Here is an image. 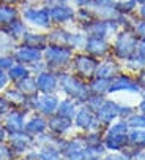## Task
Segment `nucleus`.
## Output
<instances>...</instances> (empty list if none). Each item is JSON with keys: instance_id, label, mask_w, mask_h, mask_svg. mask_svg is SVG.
<instances>
[{"instance_id": "7c9ffc66", "label": "nucleus", "mask_w": 145, "mask_h": 160, "mask_svg": "<svg viewBox=\"0 0 145 160\" xmlns=\"http://www.w3.org/2000/svg\"><path fill=\"white\" fill-rule=\"evenodd\" d=\"M14 86H16L26 97H33V95L40 94V92H38V86H36L35 75H30V76H27V78H24L22 81L16 82Z\"/></svg>"}, {"instance_id": "3c124183", "label": "nucleus", "mask_w": 145, "mask_h": 160, "mask_svg": "<svg viewBox=\"0 0 145 160\" xmlns=\"http://www.w3.org/2000/svg\"><path fill=\"white\" fill-rule=\"evenodd\" d=\"M114 3H115V0H95L91 5H95V7H112Z\"/></svg>"}, {"instance_id": "79ce46f5", "label": "nucleus", "mask_w": 145, "mask_h": 160, "mask_svg": "<svg viewBox=\"0 0 145 160\" xmlns=\"http://www.w3.org/2000/svg\"><path fill=\"white\" fill-rule=\"evenodd\" d=\"M14 154L8 143H0V160H14Z\"/></svg>"}, {"instance_id": "4c0bfd02", "label": "nucleus", "mask_w": 145, "mask_h": 160, "mask_svg": "<svg viewBox=\"0 0 145 160\" xmlns=\"http://www.w3.org/2000/svg\"><path fill=\"white\" fill-rule=\"evenodd\" d=\"M104 98H106V95H95V94H90V97L87 98V102H85V105L91 109V111H98V108L101 106V103L104 102Z\"/></svg>"}, {"instance_id": "0eeeda50", "label": "nucleus", "mask_w": 145, "mask_h": 160, "mask_svg": "<svg viewBox=\"0 0 145 160\" xmlns=\"http://www.w3.org/2000/svg\"><path fill=\"white\" fill-rule=\"evenodd\" d=\"M120 29V24L115 19H93L88 26L82 29V32L87 37L93 38H109L110 35H115Z\"/></svg>"}, {"instance_id": "ddd939ff", "label": "nucleus", "mask_w": 145, "mask_h": 160, "mask_svg": "<svg viewBox=\"0 0 145 160\" xmlns=\"http://www.w3.org/2000/svg\"><path fill=\"white\" fill-rule=\"evenodd\" d=\"M114 92H131V94H139L140 89L137 86L136 78H133L131 75L122 73L120 72L118 75H115L110 79V87H109V94Z\"/></svg>"}, {"instance_id": "a211bd4d", "label": "nucleus", "mask_w": 145, "mask_h": 160, "mask_svg": "<svg viewBox=\"0 0 145 160\" xmlns=\"http://www.w3.org/2000/svg\"><path fill=\"white\" fill-rule=\"evenodd\" d=\"M24 132L32 135V136H40L47 132V118H44L40 112H30L27 116Z\"/></svg>"}, {"instance_id": "72a5a7b5", "label": "nucleus", "mask_w": 145, "mask_h": 160, "mask_svg": "<svg viewBox=\"0 0 145 160\" xmlns=\"http://www.w3.org/2000/svg\"><path fill=\"white\" fill-rule=\"evenodd\" d=\"M125 67L128 68V70H131V72L139 73V72L145 70V57L140 56L139 52H134L128 60H125Z\"/></svg>"}, {"instance_id": "39448f33", "label": "nucleus", "mask_w": 145, "mask_h": 160, "mask_svg": "<svg viewBox=\"0 0 145 160\" xmlns=\"http://www.w3.org/2000/svg\"><path fill=\"white\" fill-rule=\"evenodd\" d=\"M100 59H96L85 51H77L72 56L71 65H69V72H72L76 76H79L84 81H90L95 76L96 67H98Z\"/></svg>"}, {"instance_id": "6ab92c4d", "label": "nucleus", "mask_w": 145, "mask_h": 160, "mask_svg": "<svg viewBox=\"0 0 145 160\" xmlns=\"http://www.w3.org/2000/svg\"><path fill=\"white\" fill-rule=\"evenodd\" d=\"M26 157H29L32 160H63L60 149L52 146V144L38 146V148L32 149L30 152H27Z\"/></svg>"}, {"instance_id": "09e8293b", "label": "nucleus", "mask_w": 145, "mask_h": 160, "mask_svg": "<svg viewBox=\"0 0 145 160\" xmlns=\"http://www.w3.org/2000/svg\"><path fill=\"white\" fill-rule=\"evenodd\" d=\"M131 160H145V148L142 149H134L131 152Z\"/></svg>"}, {"instance_id": "f8f14e48", "label": "nucleus", "mask_w": 145, "mask_h": 160, "mask_svg": "<svg viewBox=\"0 0 145 160\" xmlns=\"http://www.w3.org/2000/svg\"><path fill=\"white\" fill-rule=\"evenodd\" d=\"M85 141H84V136L82 133L76 135V136H71V138L65 140L62 151L63 160H82L84 155V149H85Z\"/></svg>"}, {"instance_id": "8fccbe9b", "label": "nucleus", "mask_w": 145, "mask_h": 160, "mask_svg": "<svg viewBox=\"0 0 145 160\" xmlns=\"http://www.w3.org/2000/svg\"><path fill=\"white\" fill-rule=\"evenodd\" d=\"M95 0H71V3L76 8H82V7H90Z\"/></svg>"}, {"instance_id": "1a4fd4ad", "label": "nucleus", "mask_w": 145, "mask_h": 160, "mask_svg": "<svg viewBox=\"0 0 145 160\" xmlns=\"http://www.w3.org/2000/svg\"><path fill=\"white\" fill-rule=\"evenodd\" d=\"M49 8V16H51V22L52 26H69L74 24V14H76V8L72 7L71 2H63V3H57Z\"/></svg>"}, {"instance_id": "c756f323", "label": "nucleus", "mask_w": 145, "mask_h": 160, "mask_svg": "<svg viewBox=\"0 0 145 160\" xmlns=\"http://www.w3.org/2000/svg\"><path fill=\"white\" fill-rule=\"evenodd\" d=\"M96 19L95 13L91 11L90 7H82V8H76V14H74V24L82 30L85 26H88L90 22Z\"/></svg>"}, {"instance_id": "6e6d98bb", "label": "nucleus", "mask_w": 145, "mask_h": 160, "mask_svg": "<svg viewBox=\"0 0 145 160\" xmlns=\"http://www.w3.org/2000/svg\"><path fill=\"white\" fill-rule=\"evenodd\" d=\"M137 16H139V19L145 21V3H143V5H139V10H137Z\"/></svg>"}, {"instance_id": "4d7b16f0", "label": "nucleus", "mask_w": 145, "mask_h": 160, "mask_svg": "<svg viewBox=\"0 0 145 160\" xmlns=\"http://www.w3.org/2000/svg\"><path fill=\"white\" fill-rule=\"evenodd\" d=\"M0 2H3V3H11V5H19L21 0H0Z\"/></svg>"}, {"instance_id": "f03ea898", "label": "nucleus", "mask_w": 145, "mask_h": 160, "mask_svg": "<svg viewBox=\"0 0 145 160\" xmlns=\"http://www.w3.org/2000/svg\"><path fill=\"white\" fill-rule=\"evenodd\" d=\"M58 86H60L58 92H62L68 98H72L79 105H84L87 98L90 97V89H88L87 81L81 79L69 70L58 73Z\"/></svg>"}, {"instance_id": "f3484780", "label": "nucleus", "mask_w": 145, "mask_h": 160, "mask_svg": "<svg viewBox=\"0 0 145 160\" xmlns=\"http://www.w3.org/2000/svg\"><path fill=\"white\" fill-rule=\"evenodd\" d=\"M118 105L120 103H117V102H114L110 98H104V102L98 108V111H96V118H98V121L104 127L118 119Z\"/></svg>"}, {"instance_id": "4be33fe9", "label": "nucleus", "mask_w": 145, "mask_h": 160, "mask_svg": "<svg viewBox=\"0 0 145 160\" xmlns=\"http://www.w3.org/2000/svg\"><path fill=\"white\" fill-rule=\"evenodd\" d=\"M29 29H30V27L26 24V21H24L22 18H17V19H14L13 22H10L8 26L2 27L0 30H2V33H3V35H7L8 38H11L13 41L19 43Z\"/></svg>"}, {"instance_id": "a878e982", "label": "nucleus", "mask_w": 145, "mask_h": 160, "mask_svg": "<svg viewBox=\"0 0 145 160\" xmlns=\"http://www.w3.org/2000/svg\"><path fill=\"white\" fill-rule=\"evenodd\" d=\"M17 18H21L19 5H11V3L0 2V29L8 26L10 22H13Z\"/></svg>"}, {"instance_id": "b1692460", "label": "nucleus", "mask_w": 145, "mask_h": 160, "mask_svg": "<svg viewBox=\"0 0 145 160\" xmlns=\"http://www.w3.org/2000/svg\"><path fill=\"white\" fill-rule=\"evenodd\" d=\"M103 146L109 152L123 151L128 146V135H106V133H103Z\"/></svg>"}, {"instance_id": "e433bc0d", "label": "nucleus", "mask_w": 145, "mask_h": 160, "mask_svg": "<svg viewBox=\"0 0 145 160\" xmlns=\"http://www.w3.org/2000/svg\"><path fill=\"white\" fill-rule=\"evenodd\" d=\"M129 128H145V114L139 112V111H134L131 116L126 119Z\"/></svg>"}, {"instance_id": "6e6552de", "label": "nucleus", "mask_w": 145, "mask_h": 160, "mask_svg": "<svg viewBox=\"0 0 145 160\" xmlns=\"http://www.w3.org/2000/svg\"><path fill=\"white\" fill-rule=\"evenodd\" d=\"M7 143L10 144L14 157H24L27 152H30L32 149L36 148V143H35V136L26 133V132H17V133H11L8 135V140Z\"/></svg>"}, {"instance_id": "bf43d9fd", "label": "nucleus", "mask_w": 145, "mask_h": 160, "mask_svg": "<svg viewBox=\"0 0 145 160\" xmlns=\"http://www.w3.org/2000/svg\"><path fill=\"white\" fill-rule=\"evenodd\" d=\"M14 160H32V158H29V157L24 155V157H17V158H14Z\"/></svg>"}, {"instance_id": "a18cd8bd", "label": "nucleus", "mask_w": 145, "mask_h": 160, "mask_svg": "<svg viewBox=\"0 0 145 160\" xmlns=\"http://www.w3.org/2000/svg\"><path fill=\"white\" fill-rule=\"evenodd\" d=\"M8 86H11V81L8 78V73L5 70H0V94H3V90Z\"/></svg>"}, {"instance_id": "412c9836", "label": "nucleus", "mask_w": 145, "mask_h": 160, "mask_svg": "<svg viewBox=\"0 0 145 160\" xmlns=\"http://www.w3.org/2000/svg\"><path fill=\"white\" fill-rule=\"evenodd\" d=\"M19 43L27 44V46H32V48H36V49L44 51V48L47 46V44H49V38H47V32L35 30V29H29Z\"/></svg>"}, {"instance_id": "4468645a", "label": "nucleus", "mask_w": 145, "mask_h": 160, "mask_svg": "<svg viewBox=\"0 0 145 160\" xmlns=\"http://www.w3.org/2000/svg\"><path fill=\"white\" fill-rule=\"evenodd\" d=\"M40 94H58V73L52 70H44L35 75Z\"/></svg>"}, {"instance_id": "37998d69", "label": "nucleus", "mask_w": 145, "mask_h": 160, "mask_svg": "<svg viewBox=\"0 0 145 160\" xmlns=\"http://www.w3.org/2000/svg\"><path fill=\"white\" fill-rule=\"evenodd\" d=\"M133 112H134V108L131 105H118V119L126 121Z\"/></svg>"}, {"instance_id": "c85d7f7f", "label": "nucleus", "mask_w": 145, "mask_h": 160, "mask_svg": "<svg viewBox=\"0 0 145 160\" xmlns=\"http://www.w3.org/2000/svg\"><path fill=\"white\" fill-rule=\"evenodd\" d=\"M7 73H8V78H10L11 84H16V82L22 81L24 78H27V76L32 75L30 67L24 65V63H19V62H14V63L10 67V70H8Z\"/></svg>"}, {"instance_id": "f257e3e1", "label": "nucleus", "mask_w": 145, "mask_h": 160, "mask_svg": "<svg viewBox=\"0 0 145 160\" xmlns=\"http://www.w3.org/2000/svg\"><path fill=\"white\" fill-rule=\"evenodd\" d=\"M19 8H21V18L26 21V24L30 29L47 32L52 27L49 8L44 3H30L27 0H21Z\"/></svg>"}, {"instance_id": "aec40b11", "label": "nucleus", "mask_w": 145, "mask_h": 160, "mask_svg": "<svg viewBox=\"0 0 145 160\" xmlns=\"http://www.w3.org/2000/svg\"><path fill=\"white\" fill-rule=\"evenodd\" d=\"M122 72L120 68V63L118 60L112 56V57H104L103 60L98 62V67H96V72H95V76L98 78H107V79H112L115 75H118Z\"/></svg>"}, {"instance_id": "9d476101", "label": "nucleus", "mask_w": 145, "mask_h": 160, "mask_svg": "<svg viewBox=\"0 0 145 160\" xmlns=\"http://www.w3.org/2000/svg\"><path fill=\"white\" fill-rule=\"evenodd\" d=\"M29 112L26 109H21V108H11L5 116L2 118V124L7 128L8 135L11 133H17L24 130V125H26Z\"/></svg>"}, {"instance_id": "393cba45", "label": "nucleus", "mask_w": 145, "mask_h": 160, "mask_svg": "<svg viewBox=\"0 0 145 160\" xmlns=\"http://www.w3.org/2000/svg\"><path fill=\"white\" fill-rule=\"evenodd\" d=\"M3 95L5 98L8 100V103L11 105V108H21V109H26V105H27V97L24 95L21 90L11 84L8 86L5 90H3Z\"/></svg>"}, {"instance_id": "ea45409f", "label": "nucleus", "mask_w": 145, "mask_h": 160, "mask_svg": "<svg viewBox=\"0 0 145 160\" xmlns=\"http://www.w3.org/2000/svg\"><path fill=\"white\" fill-rule=\"evenodd\" d=\"M103 160H131V155L126 151H118V152H107L104 154Z\"/></svg>"}, {"instance_id": "dca6fc26", "label": "nucleus", "mask_w": 145, "mask_h": 160, "mask_svg": "<svg viewBox=\"0 0 145 160\" xmlns=\"http://www.w3.org/2000/svg\"><path fill=\"white\" fill-rule=\"evenodd\" d=\"M72 128H74L72 119L63 118L60 114H52V116L47 118V132H51L52 135L66 136Z\"/></svg>"}, {"instance_id": "20e7f679", "label": "nucleus", "mask_w": 145, "mask_h": 160, "mask_svg": "<svg viewBox=\"0 0 145 160\" xmlns=\"http://www.w3.org/2000/svg\"><path fill=\"white\" fill-rule=\"evenodd\" d=\"M72 56H74V51L69 46L47 44L43 51V59L47 65V70H52V72H57V73L69 70Z\"/></svg>"}, {"instance_id": "58836bf2", "label": "nucleus", "mask_w": 145, "mask_h": 160, "mask_svg": "<svg viewBox=\"0 0 145 160\" xmlns=\"http://www.w3.org/2000/svg\"><path fill=\"white\" fill-rule=\"evenodd\" d=\"M14 57L13 54H5V52H0V70H5L8 72L10 70V67L14 63Z\"/></svg>"}, {"instance_id": "5fc2aeb1", "label": "nucleus", "mask_w": 145, "mask_h": 160, "mask_svg": "<svg viewBox=\"0 0 145 160\" xmlns=\"http://www.w3.org/2000/svg\"><path fill=\"white\" fill-rule=\"evenodd\" d=\"M140 94H142V100L139 102V105H137V109H139V112L145 114V92H140Z\"/></svg>"}, {"instance_id": "680f3d73", "label": "nucleus", "mask_w": 145, "mask_h": 160, "mask_svg": "<svg viewBox=\"0 0 145 160\" xmlns=\"http://www.w3.org/2000/svg\"><path fill=\"white\" fill-rule=\"evenodd\" d=\"M0 35H2V30H0Z\"/></svg>"}, {"instance_id": "864d4df0", "label": "nucleus", "mask_w": 145, "mask_h": 160, "mask_svg": "<svg viewBox=\"0 0 145 160\" xmlns=\"http://www.w3.org/2000/svg\"><path fill=\"white\" fill-rule=\"evenodd\" d=\"M136 52H139L140 56H143V57H145V38L137 41V51H136Z\"/></svg>"}, {"instance_id": "bb28decb", "label": "nucleus", "mask_w": 145, "mask_h": 160, "mask_svg": "<svg viewBox=\"0 0 145 160\" xmlns=\"http://www.w3.org/2000/svg\"><path fill=\"white\" fill-rule=\"evenodd\" d=\"M77 108H79V103L77 102H74L72 98H68V97H63L58 102V106H57V112L55 114H60V116L68 118V119H74L76 112H77Z\"/></svg>"}, {"instance_id": "2eb2a0df", "label": "nucleus", "mask_w": 145, "mask_h": 160, "mask_svg": "<svg viewBox=\"0 0 145 160\" xmlns=\"http://www.w3.org/2000/svg\"><path fill=\"white\" fill-rule=\"evenodd\" d=\"M84 51L96 59H104L110 54V43L107 41V38H93V37H87Z\"/></svg>"}, {"instance_id": "c03bdc74", "label": "nucleus", "mask_w": 145, "mask_h": 160, "mask_svg": "<svg viewBox=\"0 0 145 160\" xmlns=\"http://www.w3.org/2000/svg\"><path fill=\"white\" fill-rule=\"evenodd\" d=\"M10 109H11V105L8 103V100L5 98L3 94H0V121H2V118L5 116Z\"/></svg>"}, {"instance_id": "603ef678", "label": "nucleus", "mask_w": 145, "mask_h": 160, "mask_svg": "<svg viewBox=\"0 0 145 160\" xmlns=\"http://www.w3.org/2000/svg\"><path fill=\"white\" fill-rule=\"evenodd\" d=\"M7 140H8V132L3 127L2 121H0V143H7Z\"/></svg>"}, {"instance_id": "473e14b6", "label": "nucleus", "mask_w": 145, "mask_h": 160, "mask_svg": "<svg viewBox=\"0 0 145 160\" xmlns=\"http://www.w3.org/2000/svg\"><path fill=\"white\" fill-rule=\"evenodd\" d=\"M85 41H87V35L79 29V30H71L69 33V41H68V46L77 52V51H84V46H85Z\"/></svg>"}, {"instance_id": "2f4dec72", "label": "nucleus", "mask_w": 145, "mask_h": 160, "mask_svg": "<svg viewBox=\"0 0 145 160\" xmlns=\"http://www.w3.org/2000/svg\"><path fill=\"white\" fill-rule=\"evenodd\" d=\"M128 146L133 149L145 148V128H129L128 132Z\"/></svg>"}, {"instance_id": "49530a36", "label": "nucleus", "mask_w": 145, "mask_h": 160, "mask_svg": "<svg viewBox=\"0 0 145 160\" xmlns=\"http://www.w3.org/2000/svg\"><path fill=\"white\" fill-rule=\"evenodd\" d=\"M44 70H47V65H46L44 59L40 60V62H36V63H33V65L30 67L32 75H38V73H41V72H44Z\"/></svg>"}, {"instance_id": "de8ad7c7", "label": "nucleus", "mask_w": 145, "mask_h": 160, "mask_svg": "<svg viewBox=\"0 0 145 160\" xmlns=\"http://www.w3.org/2000/svg\"><path fill=\"white\" fill-rule=\"evenodd\" d=\"M136 81H137V86L140 89V92H145V70H142V72L137 73Z\"/></svg>"}, {"instance_id": "9b49d317", "label": "nucleus", "mask_w": 145, "mask_h": 160, "mask_svg": "<svg viewBox=\"0 0 145 160\" xmlns=\"http://www.w3.org/2000/svg\"><path fill=\"white\" fill-rule=\"evenodd\" d=\"M11 54H13V57H14L16 62L24 63V65H27V67H32L33 63L43 60V51L41 49L27 46V44H22V43H17L16 44Z\"/></svg>"}, {"instance_id": "5701e85b", "label": "nucleus", "mask_w": 145, "mask_h": 160, "mask_svg": "<svg viewBox=\"0 0 145 160\" xmlns=\"http://www.w3.org/2000/svg\"><path fill=\"white\" fill-rule=\"evenodd\" d=\"M71 30L66 26H52L47 30V38L49 44H57V46H68Z\"/></svg>"}, {"instance_id": "c9c22d12", "label": "nucleus", "mask_w": 145, "mask_h": 160, "mask_svg": "<svg viewBox=\"0 0 145 160\" xmlns=\"http://www.w3.org/2000/svg\"><path fill=\"white\" fill-rule=\"evenodd\" d=\"M114 8H115L120 14H131V13L136 11L137 3L134 2V0H115Z\"/></svg>"}, {"instance_id": "a19ab883", "label": "nucleus", "mask_w": 145, "mask_h": 160, "mask_svg": "<svg viewBox=\"0 0 145 160\" xmlns=\"http://www.w3.org/2000/svg\"><path fill=\"white\" fill-rule=\"evenodd\" d=\"M131 29H133V32L136 33V37L139 40H143L145 38V21H142V19L134 21V24H133Z\"/></svg>"}, {"instance_id": "13d9d810", "label": "nucleus", "mask_w": 145, "mask_h": 160, "mask_svg": "<svg viewBox=\"0 0 145 160\" xmlns=\"http://www.w3.org/2000/svg\"><path fill=\"white\" fill-rule=\"evenodd\" d=\"M27 2H30V3H44L46 0H27Z\"/></svg>"}, {"instance_id": "cd10ccee", "label": "nucleus", "mask_w": 145, "mask_h": 160, "mask_svg": "<svg viewBox=\"0 0 145 160\" xmlns=\"http://www.w3.org/2000/svg\"><path fill=\"white\" fill-rule=\"evenodd\" d=\"M87 84H88V89H90V94H95V95H109L110 79L93 76L90 81H87Z\"/></svg>"}, {"instance_id": "052dcab7", "label": "nucleus", "mask_w": 145, "mask_h": 160, "mask_svg": "<svg viewBox=\"0 0 145 160\" xmlns=\"http://www.w3.org/2000/svg\"><path fill=\"white\" fill-rule=\"evenodd\" d=\"M134 2H136L137 5H143V3H145V0H134Z\"/></svg>"}, {"instance_id": "f704fd0d", "label": "nucleus", "mask_w": 145, "mask_h": 160, "mask_svg": "<svg viewBox=\"0 0 145 160\" xmlns=\"http://www.w3.org/2000/svg\"><path fill=\"white\" fill-rule=\"evenodd\" d=\"M104 154H106V149L103 144L101 146H85L82 160H103Z\"/></svg>"}, {"instance_id": "7ed1b4c3", "label": "nucleus", "mask_w": 145, "mask_h": 160, "mask_svg": "<svg viewBox=\"0 0 145 160\" xmlns=\"http://www.w3.org/2000/svg\"><path fill=\"white\" fill-rule=\"evenodd\" d=\"M137 41L133 29H120L110 43V52L118 62H125L137 51Z\"/></svg>"}, {"instance_id": "423d86ee", "label": "nucleus", "mask_w": 145, "mask_h": 160, "mask_svg": "<svg viewBox=\"0 0 145 160\" xmlns=\"http://www.w3.org/2000/svg\"><path fill=\"white\" fill-rule=\"evenodd\" d=\"M72 124H74V128H77L81 133H85V132H90V130L104 132V125L98 121L96 112L91 111L85 103L79 105L76 116H74V119H72Z\"/></svg>"}]
</instances>
